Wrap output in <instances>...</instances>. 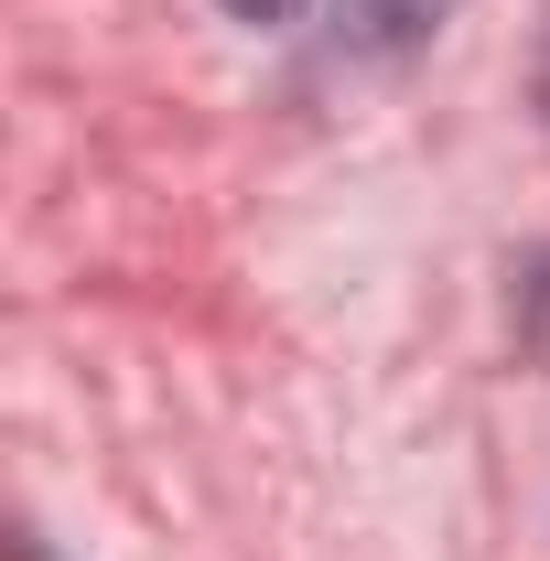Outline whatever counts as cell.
<instances>
[{"label":"cell","mask_w":550,"mask_h":561,"mask_svg":"<svg viewBox=\"0 0 550 561\" xmlns=\"http://www.w3.org/2000/svg\"><path fill=\"white\" fill-rule=\"evenodd\" d=\"M465 0H345V44H367V55H389V44H421L432 22H454Z\"/></svg>","instance_id":"cell-1"},{"label":"cell","mask_w":550,"mask_h":561,"mask_svg":"<svg viewBox=\"0 0 550 561\" xmlns=\"http://www.w3.org/2000/svg\"><path fill=\"white\" fill-rule=\"evenodd\" d=\"M518 346L550 367V249L529 260V271H518Z\"/></svg>","instance_id":"cell-2"},{"label":"cell","mask_w":550,"mask_h":561,"mask_svg":"<svg viewBox=\"0 0 550 561\" xmlns=\"http://www.w3.org/2000/svg\"><path fill=\"white\" fill-rule=\"evenodd\" d=\"M529 98H540V119H550V22H540V55H529Z\"/></svg>","instance_id":"cell-3"},{"label":"cell","mask_w":550,"mask_h":561,"mask_svg":"<svg viewBox=\"0 0 550 561\" xmlns=\"http://www.w3.org/2000/svg\"><path fill=\"white\" fill-rule=\"evenodd\" d=\"M227 11H238V22H291L302 0H227Z\"/></svg>","instance_id":"cell-4"}]
</instances>
